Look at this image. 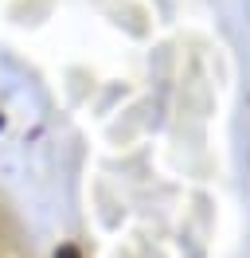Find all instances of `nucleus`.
<instances>
[{
    "instance_id": "f257e3e1",
    "label": "nucleus",
    "mask_w": 250,
    "mask_h": 258,
    "mask_svg": "<svg viewBox=\"0 0 250 258\" xmlns=\"http://www.w3.org/2000/svg\"><path fill=\"white\" fill-rule=\"evenodd\" d=\"M59 258H78V254H75V250H71V246H67V250H62V254H59Z\"/></svg>"
}]
</instances>
